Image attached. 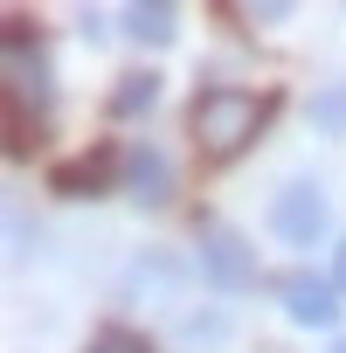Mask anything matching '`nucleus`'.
I'll list each match as a JSON object with an SVG mask.
<instances>
[{"label": "nucleus", "mask_w": 346, "mask_h": 353, "mask_svg": "<svg viewBox=\"0 0 346 353\" xmlns=\"http://www.w3.org/2000/svg\"><path fill=\"white\" fill-rule=\"evenodd\" d=\"M270 104H277V97H250V90H201V97H194V118H187V132H194L201 159H236V152L270 125Z\"/></svg>", "instance_id": "nucleus-1"}, {"label": "nucleus", "mask_w": 346, "mask_h": 353, "mask_svg": "<svg viewBox=\"0 0 346 353\" xmlns=\"http://www.w3.org/2000/svg\"><path fill=\"white\" fill-rule=\"evenodd\" d=\"M201 277L215 291H250L256 284V250L229 222H201Z\"/></svg>", "instance_id": "nucleus-2"}, {"label": "nucleus", "mask_w": 346, "mask_h": 353, "mask_svg": "<svg viewBox=\"0 0 346 353\" xmlns=\"http://www.w3.org/2000/svg\"><path fill=\"white\" fill-rule=\"evenodd\" d=\"M270 236L277 243H318L325 236V194H318V181H284L277 188V201H270Z\"/></svg>", "instance_id": "nucleus-3"}, {"label": "nucleus", "mask_w": 346, "mask_h": 353, "mask_svg": "<svg viewBox=\"0 0 346 353\" xmlns=\"http://www.w3.org/2000/svg\"><path fill=\"white\" fill-rule=\"evenodd\" d=\"M111 181H125V152H111V145H90V152H77L49 173L56 194H104Z\"/></svg>", "instance_id": "nucleus-4"}, {"label": "nucleus", "mask_w": 346, "mask_h": 353, "mask_svg": "<svg viewBox=\"0 0 346 353\" xmlns=\"http://www.w3.org/2000/svg\"><path fill=\"white\" fill-rule=\"evenodd\" d=\"M0 63H8V104H28L42 83H49V63H42V42L21 28V21H8V49H0Z\"/></svg>", "instance_id": "nucleus-5"}, {"label": "nucleus", "mask_w": 346, "mask_h": 353, "mask_svg": "<svg viewBox=\"0 0 346 353\" xmlns=\"http://www.w3.org/2000/svg\"><path fill=\"white\" fill-rule=\"evenodd\" d=\"M125 188H132V201H139V208L173 201V166H166V152H152V145L125 152Z\"/></svg>", "instance_id": "nucleus-6"}, {"label": "nucleus", "mask_w": 346, "mask_h": 353, "mask_svg": "<svg viewBox=\"0 0 346 353\" xmlns=\"http://www.w3.org/2000/svg\"><path fill=\"white\" fill-rule=\"evenodd\" d=\"M284 312H291L298 325H339V291L318 284V277H291V284H284Z\"/></svg>", "instance_id": "nucleus-7"}, {"label": "nucleus", "mask_w": 346, "mask_h": 353, "mask_svg": "<svg viewBox=\"0 0 346 353\" xmlns=\"http://www.w3.org/2000/svg\"><path fill=\"white\" fill-rule=\"evenodd\" d=\"M181 277H187V270H181V256H173V250H145V256H132L125 291H132V298H166Z\"/></svg>", "instance_id": "nucleus-8"}, {"label": "nucleus", "mask_w": 346, "mask_h": 353, "mask_svg": "<svg viewBox=\"0 0 346 353\" xmlns=\"http://www.w3.org/2000/svg\"><path fill=\"white\" fill-rule=\"evenodd\" d=\"M125 28H132L145 49H166L173 28H181V8H173V0H132V8H125Z\"/></svg>", "instance_id": "nucleus-9"}, {"label": "nucleus", "mask_w": 346, "mask_h": 353, "mask_svg": "<svg viewBox=\"0 0 346 353\" xmlns=\"http://www.w3.org/2000/svg\"><path fill=\"white\" fill-rule=\"evenodd\" d=\"M152 104H159V77H152V70L118 77V90H111V118H145Z\"/></svg>", "instance_id": "nucleus-10"}, {"label": "nucleus", "mask_w": 346, "mask_h": 353, "mask_svg": "<svg viewBox=\"0 0 346 353\" xmlns=\"http://www.w3.org/2000/svg\"><path fill=\"white\" fill-rule=\"evenodd\" d=\"M312 125H318V132H346V83H325V90L312 97Z\"/></svg>", "instance_id": "nucleus-11"}, {"label": "nucleus", "mask_w": 346, "mask_h": 353, "mask_svg": "<svg viewBox=\"0 0 346 353\" xmlns=\"http://www.w3.org/2000/svg\"><path fill=\"white\" fill-rule=\"evenodd\" d=\"M83 353H152V339H145V332H132V325H104Z\"/></svg>", "instance_id": "nucleus-12"}, {"label": "nucleus", "mask_w": 346, "mask_h": 353, "mask_svg": "<svg viewBox=\"0 0 346 353\" xmlns=\"http://www.w3.org/2000/svg\"><path fill=\"white\" fill-rule=\"evenodd\" d=\"M222 325H229V319L201 312V319H187V325H181V339H187V346H215V339H222Z\"/></svg>", "instance_id": "nucleus-13"}, {"label": "nucleus", "mask_w": 346, "mask_h": 353, "mask_svg": "<svg viewBox=\"0 0 346 353\" xmlns=\"http://www.w3.org/2000/svg\"><path fill=\"white\" fill-rule=\"evenodd\" d=\"M236 21H250V28H277V21H291V8H284V0H263V8H236Z\"/></svg>", "instance_id": "nucleus-14"}, {"label": "nucleus", "mask_w": 346, "mask_h": 353, "mask_svg": "<svg viewBox=\"0 0 346 353\" xmlns=\"http://www.w3.org/2000/svg\"><path fill=\"white\" fill-rule=\"evenodd\" d=\"M332 291H346V243H339V256H332Z\"/></svg>", "instance_id": "nucleus-15"}, {"label": "nucleus", "mask_w": 346, "mask_h": 353, "mask_svg": "<svg viewBox=\"0 0 346 353\" xmlns=\"http://www.w3.org/2000/svg\"><path fill=\"white\" fill-rule=\"evenodd\" d=\"M332 353H346V339H339V346H332Z\"/></svg>", "instance_id": "nucleus-16"}]
</instances>
